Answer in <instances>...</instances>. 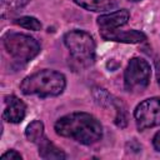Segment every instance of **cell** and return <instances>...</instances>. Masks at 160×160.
Segmentation results:
<instances>
[{"label":"cell","instance_id":"cell-1","mask_svg":"<svg viewBox=\"0 0 160 160\" xmlns=\"http://www.w3.org/2000/svg\"><path fill=\"white\" fill-rule=\"evenodd\" d=\"M58 135L70 138L82 145L98 142L102 136V126L100 121L88 112H71L61 116L55 122Z\"/></svg>","mask_w":160,"mask_h":160},{"label":"cell","instance_id":"cell-2","mask_svg":"<svg viewBox=\"0 0 160 160\" xmlns=\"http://www.w3.org/2000/svg\"><path fill=\"white\" fill-rule=\"evenodd\" d=\"M65 86L66 79L61 72L44 69L26 76L20 84V90L25 95L50 98L60 95Z\"/></svg>","mask_w":160,"mask_h":160},{"label":"cell","instance_id":"cell-3","mask_svg":"<svg viewBox=\"0 0 160 160\" xmlns=\"http://www.w3.org/2000/svg\"><path fill=\"white\" fill-rule=\"evenodd\" d=\"M64 44L68 48L72 61L79 68H89L95 61L94 38L82 30H71L64 35Z\"/></svg>","mask_w":160,"mask_h":160},{"label":"cell","instance_id":"cell-4","mask_svg":"<svg viewBox=\"0 0 160 160\" xmlns=\"http://www.w3.org/2000/svg\"><path fill=\"white\" fill-rule=\"evenodd\" d=\"M10 56L19 62H29L40 52V44L32 36L20 32H8L2 38Z\"/></svg>","mask_w":160,"mask_h":160},{"label":"cell","instance_id":"cell-5","mask_svg":"<svg viewBox=\"0 0 160 160\" xmlns=\"http://www.w3.org/2000/svg\"><path fill=\"white\" fill-rule=\"evenodd\" d=\"M151 68L142 58H132L124 72V86L126 91H142L150 82Z\"/></svg>","mask_w":160,"mask_h":160},{"label":"cell","instance_id":"cell-6","mask_svg":"<svg viewBox=\"0 0 160 160\" xmlns=\"http://www.w3.org/2000/svg\"><path fill=\"white\" fill-rule=\"evenodd\" d=\"M134 119L139 130L160 125V99L149 98L141 101L134 110Z\"/></svg>","mask_w":160,"mask_h":160},{"label":"cell","instance_id":"cell-7","mask_svg":"<svg viewBox=\"0 0 160 160\" xmlns=\"http://www.w3.org/2000/svg\"><path fill=\"white\" fill-rule=\"evenodd\" d=\"M26 114V105L15 95H6L4 98L2 119L11 124H19L24 120Z\"/></svg>","mask_w":160,"mask_h":160},{"label":"cell","instance_id":"cell-8","mask_svg":"<svg viewBox=\"0 0 160 160\" xmlns=\"http://www.w3.org/2000/svg\"><path fill=\"white\" fill-rule=\"evenodd\" d=\"M129 18H130V14L126 9L111 11L109 14H104L98 18V26L100 29V32L111 31L124 26L128 22Z\"/></svg>","mask_w":160,"mask_h":160},{"label":"cell","instance_id":"cell-9","mask_svg":"<svg viewBox=\"0 0 160 160\" xmlns=\"http://www.w3.org/2000/svg\"><path fill=\"white\" fill-rule=\"evenodd\" d=\"M101 38L108 41H118V42H125V44H139L144 40H146V35L142 31L139 30H111L100 32Z\"/></svg>","mask_w":160,"mask_h":160},{"label":"cell","instance_id":"cell-10","mask_svg":"<svg viewBox=\"0 0 160 160\" xmlns=\"http://www.w3.org/2000/svg\"><path fill=\"white\" fill-rule=\"evenodd\" d=\"M38 146H39V155L41 159H45V160L66 159V154L45 136L38 142Z\"/></svg>","mask_w":160,"mask_h":160},{"label":"cell","instance_id":"cell-11","mask_svg":"<svg viewBox=\"0 0 160 160\" xmlns=\"http://www.w3.org/2000/svg\"><path fill=\"white\" fill-rule=\"evenodd\" d=\"M78 6L94 12H104L110 11L116 8V2L114 0H72Z\"/></svg>","mask_w":160,"mask_h":160},{"label":"cell","instance_id":"cell-12","mask_svg":"<svg viewBox=\"0 0 160 160\" xmlns=\"http://www.w3.org/2000/svg\"><path fill=\"white\" fill-rule=\"evenodd\" d=\"M25 136L29 141L38 144L44 138V124L40 120L31 121L25 130Z\"/></svg>","mask_w":160,"mask_h":160},{"label":"cell","instance_id":"cell-13","mask_svg":"<svg viewBox=\"0 0 160 160\" xmlns=\"http://www.w3.org/2000/svg\"><path fill=\"white\" fill-rule=\"evenodd\" d=\"M94 98L102 106H112L116 110L119 109V105H118L116 99H114L105 89H100V88L94 89Z\"/></svg>","mask_w":160,"mask_h":160},{"label":"cell","instance_id":"cell-14","mask_svg":"<svg viewBox=\"0 0 160 160\" xmlns=\"http://www.w3.org/2000/svg\"><path fill=\"white\" fill-rule=\"evenodd\" d=\"M14 22L24 29H28V30H32V31L41 30V22L34 16H21V18L15 19Z\"/></svg>","mask_w":160,"mask_h":160},{"label":"cell","instance_id":"cell-15","mask_svg":"<svg viewBox=\"0 0 160 160\" xmlns=\"http://www.w3.org/2000/svg\"><path fill=\"white\" fill-rule=\"evenodd\" d=\"M28 2L29 0H1V16L4 18L6 12H12L24 8Z\"/></svg>","mask_w":160,"mask_h":160},{"label":"cell","instance_id":"cell-16","mask_svg":"<svg viewBox=\"0 0 160 160\" xmlns=\"http://www.w3.org/2000/svg\"><path fill=\"white\" fill-rule=\"evenodd\" d=\"M22 156L16 150H9L1 155V160H21Z\"/></svg>","mask_w":160,"mask_h":160},{"label":"cell","instance_id":"cell-17","mask_svg":"<svg viewBox=\"0 0 160 160\" xmlns=\"http://www.w3.org/2000/svg\"><path fill=\"white\" fill-rule=\"evenodd\" d=\"M152 146L156 151H160V130L152 138Z\"/></svg>","mask_w":160,"mask_h":160},{"label":"cell","instance_id":"cell-18","mask_svg":"<svg viewBox=\"0 0 160 160\" xmlns=\"http://www.w3.org/2000/svg\"><path fill=\"white\" fill-rule=\"evenodd\" d=\"M129 1H134L135 2V1H140V0H129Z\"/></svg>","mask_w":160,"mask_h":160}]
</instances>
